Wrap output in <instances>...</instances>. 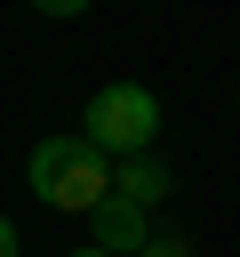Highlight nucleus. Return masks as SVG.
<instances>
[{
  "instance_id": "obj_1",
  "label": "nucleus",
  "mask_w": 240,
  "mask_h": 257,
  "mask_svg": "<svg viewBox=\"0 0 240 257\" xmlns=\"http://www.w3.org/2000/svg\"><path fill=\"white\" fill-rule=\"evenodd\" d=\"M24 185L48 201V209H96V201H112V161L88 145V137H40L32 145V161H24Z\"/></svg>"
},
{
  "instance_id": "obj_2",
  "label": "nucleus",
  "mask_w": 240,
  "mask_h": 257,
  "mask_svg": "<svg viewBox=\"0 0 240 257\" xmlns=\"http://www.w3.org/2000/svg\"><path fill=\"white\" fill-rule=\"evenodd\" d=\"M80 137H88L104 161H136V153H152V137H160V96H152L144 80H104V88L88 96Z\"/></svg>"
},
{
  "instance_id": "obj_3",
  "label": "nucleus",
  "mask_w": 240,
  "mask_h": 257,
  "mask_svg": "<svg viewBox=\"0 0 240 257\" xmlns=\"http://www.w3.org/2000/svg\"><path fill=\"white\" fill-rule=\"evenodd\" d=\"M88 233H96V249H104V257H136V249L152 241V209H136V201H120V193H112V201H96V209H88Z\"/></svg>"
},
{
  "instance_id": "obj_4",
  "label": "nucleus",
  "mask_w": 240,
  "mask_h": 257,
  "mask_svg": "<svg viewBox=\"0 0 240 257\" xmlns=\"http://www.w3.org/2000/svg\"><path fill=\"white\" fill-rule=\"evenodd\" d=\"M168 161L160 153H136V161H112V193L120 201H136V209H152V201H168Z\"/></svg>"
},
{
  "instance_id": "obj_5",
  "label": "nucleus",
  "mask_w": 240,
  "mask_h": 257,
  "mask_svg": "<svg viewBox=\"0 0 240 257\" xmlns=\"http://www.w3.org/2000/svg\"><path fill=\"white\" fill-rule=\"evenodd\" d=\"M136 257H192V241H184V233H152Z\"/></svg>"
},
{
  "instance_id": "obj_6",
  "label": "nucleus",
  "mask_w": 240,
  "mask_h": 257,
  "mask_svg": "<svg viewBox=\"0 0 240 257\" xmlns=\"http://www.w3.org/2000/svg\"><path fill=\"white\" fill-rule=\"evenodd\" d=\"M0 257H16V225L8 217H0Z\"/></svg>"
},
{
  "instance_id": "obj_7",
  "label": "nucleus",
  "mask_w": 240,
  "mask_h": 257,
  "mask_svg": "<svg viewBox=\"0 0 240 257\" xmlns=\"http://www.w3.org/2000/svg\"><path fill=\"white\" fill-rule=\"evenodd\" d=\"M72 257H104V249H96V241H88V249H72Z\"/></svg>"
}]
</instances>
